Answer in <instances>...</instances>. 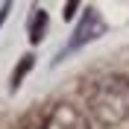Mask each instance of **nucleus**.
<instances>
[{"label":"nucleus","instance_id":"obj_1","mask_svg":"<svg viewBox=\"0 0 129 129\" xmlns=\"http://www.w3.org/2000/svg\"><path fill=\"white\" fill-rule=\"evenodd\" d=\"M88 112L103 129H117L129 120V76L109 73L88 91Z\"/></svg>","mask_w":129,"mask_h":129},{"label":"nucleus","instance_id":"obj_2","mask_svg":"<svg viewBox=\"0 0 129 129\" xmlns=\"http://www.w3.org/2000/svg\"><path fill=\"white\" fill-rule=\"evenodd\" d=\"M106 32V24H103V18H100V12H97L94 6H88L85 12H82V21L79 26L73 29V38L68 41V47H64V53H73V50H79L85 47V44H91L94 38H100ZM62 53V56H64Z\"/></svg>","mask_w":129,"mask_h":129},{"label":"nucleus","instance_id":"obj_3","mask_svg":"<svg viewBox=\"0 0 129 129\" xmlns=\"http://www.w3.org/2000/svg\"><path fill=\"white\" fill-rule=\"evenodd\" d=\"M44 129H91L88 117L71 103H59L47 117V126Z\"/></svg>","mask_w":129,"mask_h":129},{"label":"nucleus","instance_id":"obj_4","mask_svg":"<svg viewBox=\"0 0 129 129\" xmlns=\"http://www.w3.org/2000/svg\"><path fill=\"white\" fill-rule=\"evenodd\" d=\"M26 29H29V41H32V44H38V41L44 38V32H47V12L35 6V9H32V15H29Z\"/></svg>","mask_w":129,"mask_h":129},{"label":"nucleus","instance_id":"obj_5","mask_svg":"<svg viewBox=\"0 0 129 129\" xmlns=\"http://www.w3.org/2000/svg\"><path fill=\"white\" fill-rule=\"evenodd\" d=\"M32 64H35V56L32 53H26L21 62H18V68H15V73H12V91H18V85H21V79H24L26 73L32 71Z\"/></svg>","mask_w":129,"mask_h":129},{"label":"nucleus","instance_id":"obj_6","mask_svg":"<svg viewBox=\"0 0 129 129\" xmlns=\"http://www.w3.org/2000/svg\"><path fill=\"white\" fill-rule=\"evenodd\" d=\"M73 12H76V3H68V6H64V18L71 21V18H73Z\"/></svg>","mask_w":129,"mask_h":129}]
</instances>
